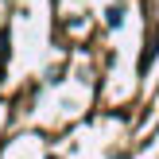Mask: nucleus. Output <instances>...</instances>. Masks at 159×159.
<instances>
[{
	"mask_svg": "<svg viewBox=\"0 0 159 159\" xmlns=\"http://www.w3.org/2000/svg\"><path fill=\"white\" fill-rule=\"evenodd\" d=\"M124 20V8H109V23H120Z\"/></svg>",
	"mask_w": 159,
	"mask_h": 159,
	"instance_id": "1",
	"label": "nucleus"
}]
</instances>
